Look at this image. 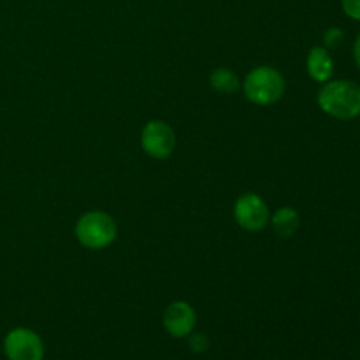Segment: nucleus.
Listing matches in <instances>:
<instances>
[{
	"mask_svg": "<svg viewBox=\"0 0 360 360\" xmlns=\"http://www.w3.org/2000/svg\"><path fill=\"white\" fill-rule=\"evenodd\" d=\"M116 224L108 213L90 211L76 224V238L84 248L104 250L116 239Z\"/></svg>",
	"mask_w": 360,
	"mask_h": 360,
	"instance_id": "obj_3",
	"label": "nucleus"
},
{
	"mask_svg": "<svg viewBox=\"0 0 360 360\" xmlns=\"http://www.w3.org/2000/svg\"><path fill=\"white\" fill-rule=\"evenodd\" d=\"M42 338L28 327H16L4 338V355L7 360H44Z\"/></svg>",
	"mask_w": 360,
	"mask_h": 360,
	"instance_id": "obj_4",
	"label": "nucleus"
},
{
	"mask_svg": "<svg viewBox=\"0 0 360 360\" xmlns=\"http://www.w3.org/2000/svg\"><path fill=\"white\" fill-rule=\"evenodd\" d=\"M306 70H308L309 77L316 83L323 84L330 81L334 74V60L329 49L322 48V46L311 48V51L308 53V58H306Z\"/></svg>",
	"mask_w": 360,
	"mask_h": 360,
	"instance_id": "obj_8",
	"label": "nucleus"
},
{
	"mask_svg": "<svg viewBox=\"0 0 360 360\" xmlns=\"http://www.w3.org/2000/svg\"><path fill=\"white\" fill-rule=\"evenodd\" d=\"M243 91L245 97L255 105L276 104L285 94V77L274 67H255L246 74Z\"/></svg>",
	"mask_w": 360,
	"mask_h": 360,
	"instance_id": "obj_2",
	"label": "nucleus"
},
{
	"mask_svg": "<svg viewBox=\"0 0 360 360\" xmlns=\"http://www.w3.org/2000/svg\"><path fill=\"white\" fill-rule=\"evenodd\" d=\"M186 340H188L190 352H193V354L200 355L210 350V338L204 333H192Z\"/></svg>",
	"mask_w": 360,
	"mask_h": 360,
	"instance_id": "obj_11",
	"label": "nucleus"
},
{
	"mask_svg": "<svg viewBox=\"0 0 360 360\" xmlns=\"http://www.w3.org/2000/svg\"><path fill=\"white\" fill-rule=\"evenodd\" d=\"M141 146L144 153L150 155L151 158H157V160L169 158L176 148L174 130L162 120H151L141 132Z\"/></svg>",
	"mask_w": 360,
	"mask_h": 360,
	"instance_id": "obj_5",
	"label": "nucleus"
},
{
	"mask_svg": "<svg viewBox=\"0 0 360 360\" xmlns=\"http://www.w3.org/2000/svg\"><path fill=\"white\" fill-rule=\"evenodd\" d=\"M343 41H345V32L338 27H330L329 30L323 34V44H326L327 49L338 48Z\"/></svg>",
	"mask_w": 360,
	"mask_h": 360,
	"instance_id": "obj_12",
	"label": "nucleus"
},
{
	"mask_svg": "<svg viewBox=\"0 0 360 360\" xmlns=\"http://www.w3.org/2000/svg\"><path fill=\"white\" fill-rule=\"evenodd\" d=\"M354 58H355V62H357V65H359V69H360V34L357 35V39H355Z\"/></svg>",
	"mask_w": 360,
	"mask_h": 360,
	"instance_id": "obj_14",
	"label": "nucleus"
},
{
	"mask_svg": "<svg viewBox=\"0 0 360 360\" xmlns=\"http://www.w3.org/2000/svg\"><path fill=\"white\" fill-rule=\"evenodd\" d=\"M320 109L336 120H355L360 116V86L350 79L327 81L316 97Z\"/></svg>",
	"mask_w": 360,
	"mask_h": 360,
	"instance_id": "obj_1",
	"label": "nucleus"
},
{
	"mask_svg": "<svg viewBox=\"0 0 360 360\" xmlns=\"http://www.w3.org/2000/svg\"><path fill=\"white\" fill-rule=\"evenodd\" d=\"M234 218L245 231L259 232L269 224V207L257 193H243L234 204Z\"/></svg>",
	"mask_w": 360,
	"mask_h": 360,
	"instance_id": "obj_6",
	"label": "nucleus"
},
{
	"mask_svg": "<svg viewBox=\"0 0 360 360\" xmlns=\"http://www.w3.org/2000/svg\"><path fill=\"white\" fill-rule=\"evenodd\" d=\"M341 7L350 20L360 21V0H341Z\"/></svg>",
	"mask_w": 360,
	"mask_h": 360,
	"instance_id": "obj_13",
	"label": "nucleus"
},
{
	"mask_svg": "<svg viewBox=\"0 0 360 360\" xmlns=\"http://www.w3.org/2000/svg\"><path fill=\"white\" fill-rule=\"evenodd\" d=\"M210 83L214 91L221 95H232L239 90V77L234 70L225 69V67H218L211 72Z\"/></svg>",
	"mask_w": 360,
	"mask_h": 360,
	"instance_id": "obj_10",
	"label": "nucleus"
},
{
	"mask_svg": "<svg viewBox=\"0 0 360 360\" xmlns=\"http://www.w3.org/2000/svg\"><path fill=\"white\" fill-rule=\"evenodd\" d=\"M162 323L171 338L186 340L195 329L197 313L186 301H174L165 308Z\"/></svg>",
	"mask_w": 360,
	"mask_h": 360,
	"instance_id": "obj_7",
	"label": "nucleus"
},
{
	"mask_svg": "<svg viewBox=\"0 0 360 360\" xmlns=\"http://www.w3.org/2000/svg\"><path fill=\"white\" fill-rule=\"evenodd\" d=\"M269 221L273 224L274 232H276L280 238L288 239L292 238V236H295V232L299 231L301 217H299V213L294 210V207L285 206L281 207V210H278Z\"/></svg>",
	"mask_w": 360,
	"mask_h": 360,
	"instance_id": "obj_9",
	"label": "nucleus"
}]
</instances>
